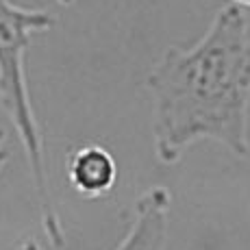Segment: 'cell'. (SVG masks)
<instances>
[{
    "label": "cell",
    "mask_w": 250,
    "mask_h": 250,
    "mask_svg": "<svg viewBox=\"0 0 250 250\" xmlns=\"http://www.w3.org/2000/svg\"><path fill=\"white\" fill-rule=\"evenodd\" d=\"M157 159L166 166L200 139L250 155V24L237 4L215 13L189 48L170 46L146 76Z\"/></svg>",
    "instance_id": "1"
},
{
    "label": "cell",
    "mask_w": 250,
    "mask_h": 250,
    "mask_svg": "<svg viewBox=\"0 0 250 250\" xmlns=\"http://www.w3.org/2000/svg\"><path fill=\"white\" fill-rule=\"evenodd\" d=\"M55 16L44 9H28L11 0H0V107L11 120L26 157L44 235L52 248H61L65 244V235L50 194L44 137L31 103L24 70V57L31 46V35L48 31L55 26Z\"/></svg>",
    "instance_id": "2"
},
{
    "label": "cell",
    "mask_w": 250,
    "mask_h": 250,
    "mask_svg": "<svg viewBox=\"0 0 250 250\" xmlns=\"http://www.w3.org/2000/svg\"><path fill=\"white\" fill-rule=\"evenodd\" d=\"M172 194L157 185L146 189L135 203V215L115 250H166L170 229Z\"/></svg>",
    "instance_id": "3"
},
{
    "label": "cell",
    "mask_w": 250,
    "mask_h": 250,
    "mask_svg": "<svg viewBox=\"0 0 250 250\" xmlns=\"http://www.w3.org/2000/svg\"><path fill=\"white\" fill-rule=\"evenodd\" d=\"M68 181L83 198H104L118 183V163L100 144H85L72 152L68 161Z\"/></svg>",
    "instance_id": "4"
},
{
    "label": "cell",
    "mask_w": 250,
    "mask_h": 250,
    "mask_svg": "<svg viewBox=\"0 0 250 250\" xmlns=\"http://www.w3.org/2000/svg\"><path fill=\"white\" fill-rule=\"evenodd\" d=\"M16 250H44V248H42L40 244L35 242V239H26V242H22Z\"/></svg>",
    "instance_id": "5"
},
{
    "label": "cell",
    "mask_w": 250,
    "mask_h": 250,
    "mask_svg": "<svg viewBox=\"0 0 250 250\" xmlns=\"http://www.w3.org/2000/svg\"><path fill=\"white\" fill-rule=\"evenodd\" d=\"M7 161H9V150L7 148H0V172H2V167L7 166Z\"/></svg>",
    "instance_id": "6"
},
{
    "label": "cell",
    "mask_w": 250,
    "mask_h": 250,
    "mask_svg": "<svg viewBox=\"0 0 250 250\" xmlns=\"http://www.w3.org/2000/svg\"><path fill=\"white\" fill-rule=\"evenodd\" d=\"M230 4H237V7H250V0H230Z\"/></svg>",
    "instance_id": "7"
},
{
    "label": "cell",
    "mask_w": 250,
    "mask_h": 250,
    "mask_svg": "<svg viewBox=\"0 0 250 250\" xmlns=\"http://www.w3.org/2000/svg\"><path fill=\"white\" fill-rule=\"evenodd\" d=\"M55 2H59V4H65V7H68V4H72V2H74V0H55Z\"/></svg>",
    "instance_id": "8"
},
{
    "label": "cell",
    "mask_w": 250,
    "mask_h": 250,
    "mask_svg": "<svg viewBox=\"0 0 250 250\" xmlns=\"http://www.w3.org/2000/svg\"><path fill=\"white\" fill-rule=\"evenodd\" d=\"M4 137H7V133H4V128H0V144L4 142Z\"/></svg>",
    "instance_id": "9"
}]
</instances>
